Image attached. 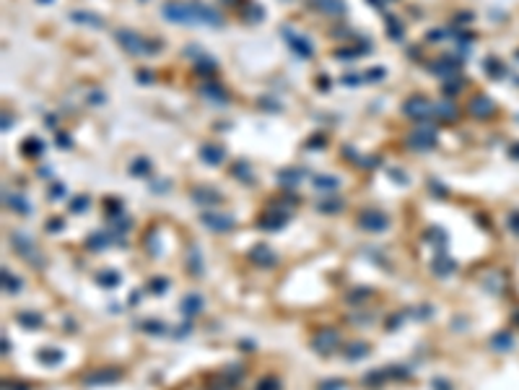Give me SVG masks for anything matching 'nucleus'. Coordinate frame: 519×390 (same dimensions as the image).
Returning <instances> with one entry per match:
<instances>
[{
	"label": "nucleus",
	"mask_w": 519,
	"mask_h": 390,
	"mask_svg": "<svg viewBox=\"0 0 519 390\" xmlns=\"http://www.w3.org/2000/svg\"><path fill=\"white\" fill-rule=\"evenodd\" d=\"M408 143L413 146V148H418V151H426V148H434V146H436V130H431V128L413 130V133H410V138H408Z\"/></svg>",
	"instance_id": "obj_1"
},
{
	"label": "nucleus",
	"mask_w": 519,
	"mask_h": 390,
	"mask_svg": "<svg viewBox=\"0 0 519 390\" xmlns=\"http://www.w3.org/2000/svg\"><path fill=\"white\" fill-rule=\"evenodd\" d=\"M117 42L125 47L127 52H135V55H141V52H148L146 50V42L138 37V34H133L127 32V29H122V32H117Z\"/></svg>",
	"instance_id": "obj_2"
},
{
	"label": "nucleus",
	"mask_w": 519,
	"mask_h": 390,
	"mask_svg": "<svg viewBox=\"0 0 519 390\" xmlns=\"http://www.w3.org/2000/svg\"><path fill=\"white\" fill-rule=\"evenodd\" d=\"M361 227L363 229H369V232H381V229H387V224H390V219L384 216V214H379V211H366V214H361Z\"/></svg>",
	"instance_id": "obj_3"
},
{
	"label": "nucleus",
	"mask_w": 519,
	"mask_h": 390,
	"mask_svg": "<svg viewBox=\"0 0 519 390\" xmlns=\"http://www.w3.org/2000/svg\"><path fill=\"white\" fill-rule=\"evenodd\" d=\"M203 224H205V227H210L213 232H228V229L234 227V219L226 216V214H205V216H203Z\"/></svg>",
	"instance_id": "obj_4"
},
{
	"label": "nucleus",
	"mask_w": 519,
	"mask_h": 390,
	"mask_svg": "<svg viewBox=\"0 0 519 390\" xmlns=\"http://www.w3.org/2000/svg\"><path fill=\"white\" fill-rule=\"evenodd\" d=\"M403 110H405L410 117H426V115L431 112V104L426 102L423 96H410V99L405 102V107H403Z\"/></svg>",
	"instance_id": "obj_5"
},
{
	"label": "nucleus",
	"mask_w": 519,
	"mask_h": 390,
	"mask_svg": "<svg viewBox=\"0 0 519 390\" xmlns=\"http://www.w3.org/2000/svg\"><path fill=\"white\" fill-rule=\"evenodd\" d=\"M286 39L291 42V47H294V52H296L299 57H312V44H309L307 39H301V37H296V34H291V32H286Z\"/></svg>",
	"instance_id": "obj_6"
},
{
	"label": "nucleus",
	"mask_w": 519,
	"mask_h": 390,
	"mask_svg": "<svg viewBox=\"0 0 519 390\" xmlns=\"http://www.w3.org/2000/svg\"><path fill=\"white\" fill-rule=\"evenodd\" d=\"M332 349H338V333H335V331H325L322 336H319L317 351H322V354H330Z\"/></svg>",
	"instance_id": "obj_7"
},
{
	"label": "nucleus",
	"mask_w": 519,
	"mask_h": 390,
	"mask_svg": "<svg viewBox=\"0 0 519 390\" xmlns=\"http://www.w3.org/2000/svg\"><path fill=\"white\" fill-rule=\"evenodd\" d=\"M314 3L319 6V11H325V13H345V0H314Z\"/></svg>",
	"instance_id": "obj_8"
},
{
	"label": "nucleus",
	"mask_w": 519,
	"mask_h": 390,
	"mask_svg": "<svg viewBox=\"0 0 519 390\" xmlns=\"http://www.w3.org/2000/svg\"><path fill=\"white\" fill-rule=\"evenodd\" d=\"M119 377L117 372H112V369H106V372H96V374H91L88 377V385H106V382H114Z\"/></svg>",
	"instance_id": "obj_9"
},
{
	"label": "nucleus",
	"mask_w": 519,
	"mask_h": 390,
	"mask_svg": "<svg viewBox=\"0 0 519 390\" xmlns=\"http://www.w3.org/2000/svg\"><path fill=\"white\" fill-rule=\"evenodd\" d=\"M203 159H205L208 164H218V161L223 159V151H221V148H216V146H203Z\"/></svg>",
	"instance_id": "obj_10"
},
{
	"label": "nucleus",
	"mask_w": 519,
	"mask_h": 390,
	"mask_svg": "<svg viewBox=\"0 0 519 390\" xmlns=\"http://www.w3.org/2000/svg\"><path fill=\"white\" fill-rule=\"evenodd\" d=\"M252 255H254V260L263 263V265H273V263H276V255H273L268 247H257Z\"/></svg>",
	"instance_id": "obj_11"
},
{
	"label": "nucleus",
	"mask_w": 519,
	"mask_h": 390,
	"mask_svg": "<svg viewBox=\"0 0 519 390\" xmlns=\"http://www.w3.org/2000/svg\"><path fill=\"white\" fill-rule=\"evenodd\" d=\"M434 271H436L439 276H447L449 271H454V263H452V260H444V255H439V260L434 263Z\"/></svg>",
	"instance_id": "obj_12"
},
{
	"label": "nucleus",
	"mask_w": 519,
	"mask_h": 390,
	"mask_svg": "<svg viewBox=\"0 0 519 390\" xmlns=\"http://www.w3.org/2000/svg\"><path fill=\"white\" fill-rule=\"evenodd\" d=\"M39 359H47L44 364H57L60 359H63V351H52V349H44V351H39Z\"/></svg>",
	"instance_id": "obj_13"
},
{
	"label": "nucleus",
	"mask_w": 519,
	"mask_h": 390,
	"mask_svg": "<svg viewBox=\"0 0 519 390\" xmlns=\"http://www.w3.org/2000/svg\"><path fill=\"white\" fill-rule=\"evenodd\" d=\"M99 283H101V286H117V283H119V273L106 271V273L99 276Z\"/></svg>",
	"instance_id": "obj_14"
},
{
	"label": "nucleus",
	"mask_w": 519,
	"mask_h": 390,
	"mask_svg": "<svg viewBox=\"0 0 519 390\" xmlns=\"http://www.w3.org/2000/svg\"><path fill=\"white\" fill-rule=\"evenodd\" d=\"M8 206H11V208H16V211H24V214L29 211V206L24 203V198H21V195H13V192L8 195Z\"/></svg>",
	"instance_id": "obj_15"
},
{
	"label": "nucleus",
	"mask_w": 519,
	"mask_h": 390,
	"mask_svg": "<svg viewBox=\"0 0 519 390\" xmlns=\"http://www.w3.org/2000/svg\"><path fill=\"white\" fill-rule=\"evenodd\" d=\"M200 307H203L200 297H187V302H182V310H185V312H197Z\"/></svg>",
	"instance_id": "obj_16"
},
{
	"label": "nucleus",
	"mask_w": 519,
	"mask_h": 390,
	"mask_svg": "<svg viewBox=\"0 0 519 390\" xmlns=\"http://www.w3.org/2000/svg\"><path fill=\"white\" fill-rule=\"evenodd\" d=\"M19 318H21V325H26V328H39V325H42V323H39V315H29V312H21Z\"/></svg>",
	"instance_id": "obj_17"
},
{
	"label": "nucleus",
	"mask_w": 519,
	"mask_h": 390,
	"mask_svg": "<svg viewBox=\"0 0 519 390\" xmlns=\"http://www.w3.org/2000/svg\"><path fill=\"white\" fill-rule=\"evenodd\" d=\"M148 167H151V164H148V159H138V161L133 164V174H138V177H146Z\"/></svg>",
	"instance_id": "obj_18"
},
{
	"label": "nucleus",
	"mask_w": 519,
	"mask_h": 390,
	"mask_svg": "<svg viewBox=\"0 0 519 390\" xmlns=\"http://www.w3.org/2000/svg\"><path fill=\"white\" fill-rule=\"evenodd\" d=\"M366 351H369V349H366L363 343H353V346H348V349H345V354H348L350 359H356V356H363Z\"/></svg>",
	"instance_id": "obj_19"
},
{
	"label": "nucleus",
	"mask_w": 519,
	"mask_h": 390,
	"mask_svg": "<svg viewBox=\"0 0 519 390\" xmlns=\"http://www.w3.org/2000/svg\"><path fill=\"white\" fill-rule=\"evenodd\" d=\"M195 201H200V203H216L218 195H216V192H205V190H200V192H195Z\"/></svg>",
	"instance_id": "obj_20"
},
{
	"label": "nucleus",
	"mask_w": 519,
	"mask_h": 390,
	"mask_svg": "<svg viewBox=\"0 0 519 390\" xmlns=\"http://www.w3.org/2000/svg\"><path fill=\"white\" fill-rule=\"evenodd\" d=\"M70 19L73 21H88V24H96V26L101 24L96 16H91V13H70Z\"/></svg>",
	"instance_id": "obj_21"
},
{
	"label": "nucleus",
	"mask_w": 519,
	"mask_h": 390,
	"mask_svg": "<svg viewBox=\"0 0 519 390\" xmlns=\"http://www.w3.org/2000/svg\"><path fill=\"white\" fill-rule=\"evenodd\" d=\"M488 110H491V104H488L485 99H475V102H472V112H475V115H485Z\"/></svg>",
	"instance_id": "obj_22"
},
{
	"label": "nucleus",
	"mask_w": 519,
	"mask_h": 390,
	"mask_svg": "<svg viewBox=\"0 0 519 390\" xmlns=\"http://www.w3.org/2000/svg\"><path fill=\"white\" fill-rule=\"evenodd\" d=\"M3 278H6V289H11V291H19V289H21V283L13 278L11 273H3Z\"/></svg>",
	"instance_id": "obj_23"
},
{
	"label": "nucleus",
	"mask_w": 519,
	"mask_h": 390,
	"mask_svg": "<svg viewBox=\"0 0 519 390\" xmlns=\"http://www.w3.org/2000/svg\"><path fill=\"white\" fill-rule=\"evenodd\" d=\"M314 185H317V187H335V185H338V179H330V177H317V179H314Z\"/></svg>",
	"instance_id": "obj_24"
},
{
	"label": "nucleus",
	"mask_w": 519,
	"mask_h": 390,
	"mask_svg": "<svg viewBox=\"0 0 519 390\" xmlns=\"http://www.w3.org/2000/svg\"><path fill=\"white\" fill-rule=\"evenodd\" d=\"M439 115L444 117V120H447V117L452 120V117H454V107H452V104H439Z\"/></svg>",
	"instance_id": "obj_25"
}]
</instances>
